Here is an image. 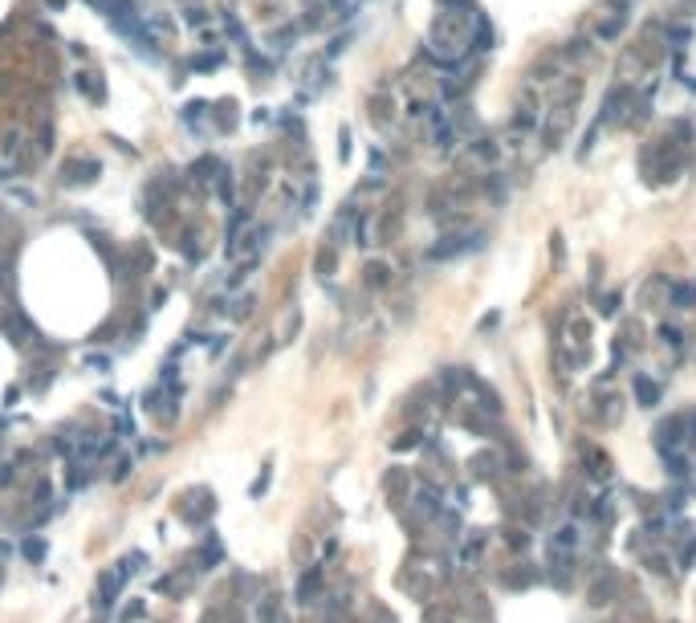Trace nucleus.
Instances as JSON below:
<instances>
[{"instance_id":"obj_1","label":"nucleus","mask_w":696,"mask_h":623,"mask_svg":"<svg viewBox=\"0 0 696 623\" xmlns=\"http://www.w3.org/2000/svg\"><path fill=\"white\" fill-rule=\"evenodd\" d=\"M635 391H639V400H644V407H652V403L659 400V387H655L652 379H635Z\"/></svg>"},{"instance_id":"obj_2","label":"nucleus","mask_w":696,"mask_h":623,"mask_svg":"<svg viewBox=\"0 0 696 623\" xmlns=\"http://www.w3.org/2000/svg\"><path fill=\"white\" fill-rule=\"evenodd\" d=\"M574 542H578V534H574V526H562V530L554 534V546H558V550H562V546H574Z\"/></svg>"}]
</instances>
